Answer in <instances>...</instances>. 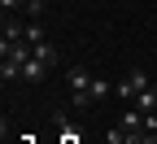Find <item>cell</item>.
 <instances>
[{
	"label": "cell",
	"instance_id": "1",
	"mask_svg": "<svg viewBox=\"0 0 157 144\" xmlns=\"http://www.w3.org/2000/svg\"><path fill=\"white\" fill-rule=\"evenodd\" d=\"M66 83H70V100H74V105L78 109H92V83H96V74L83 70V66H74L66 74Z\"/></svg>",
	"mask_w": 157,
	"mask_h": 144
},
{
	"label": "cell",
	"instance_id": "2",
	"mask_svg": "<svg viewBox=\"0 0 157 144\" xmlns=\"http://www.w3.org/2000/svg\"><path fill=\"white\" fill-rule=\"evenodd\" d=\"M144 88H148V74H144V70H131V74L122 79V83H118V96H122V100H127V105H131V100H135V96H140Z\"/></svg>",
	"mask_w": 157,
	"mask_h": 144
},
{
	"label": "cell",
	"instance_id": "3",
	"mask_svg": "<svg viewBox=\"0 0 157 144\" xmlns=\"http://www.w3.org/2000/svg\"><path fill=\"white\" fill-rule=\"evenodd\" d=\"M122 131H127L131 140H148V135H144V109H135V105L122 109Z\"/></svg>",
	"mask_w": 157,
	"mask_h": 144
},
{
	"label": "cell",
	"instance_id": "4",
	"mask_svg": "<svg viewBox=\"0 0 157 144\" xmlns=\"http://www.w3.org/2000/svg\"><path fill=\"white\" fill-rule=\"evenodd\" d=\"M44 74H48V66H44V61H26V66H22V79H26V83H44Z\"/></svg>",
	"mask_w": 157,
	"mask_h": 144
},
{
	"label": "cell",
	"instance_id": "5",
	"mask_svg": "<svg viewBox=\"0 0 157 144\" xmlns=\"http://www.w3.org/2000/svg\"><path fill=\"white\" fill-rule=\"evenodd\" d=\"M131 105H135V109H144V114H157V88H144L140 96L131 100Z\"/></svg>",
	"mask_w": 157,
	"mask_h": 144
},
{
	"label": "cell",
	"instance_id": "6",
	"mask_svg": "<svg viewBox=\"0 0 157 144\" xmlns=\"http://www.w3.org/2000/svg\"><path fill=\"white\" fill-rule=\"evenodd\" d=\"M35 61H44V66H48V70L57 66V48L48 44V39H39V44H35Z\"/></svg>",
	"mask_w": 157,
	"mask_h": 144
},
{
	"label": "cell",
	"instance_id": "7",
	"mask_svg": "<svg viewBox=\"0 0 157 144\" xmlns=\"http://www.w3.org/2000/svg\"><path fill=\"white\" fill-rule=\"evenodd\" d=\"M0 79H5V83H17V79H22V66L5 57V66H0Z\"/></svg>",
	"mask_w": 157,
	"mask_h": 144
},
{
	"label": "cell",
	"instance_id": "8",
	"mask_svg": "<svg viewBox=\"0 0 157 144\" xmlns=\"http://www.w3.org/2000/svg\"><path fill=\"white\" fill-rule=\"evenodd\" d=\"M109 96V83H105V79L101 74H96V83H92V105H101V100Z\"/></svg>",
	"mask_w": 157,
	"mask_h": 144
},
{
	"label": "cell",
	"instance_id": "9",
	"mask_svg": "<svg viewBox=\"0 0 157 144\" xmlns=\"http://www.w3.org/2000/svg\"><path fill=\"white\" fill-rule=\"evenodd\" d=\"M26 44H39V39H44V31H39V18H31V22H26Z\"/></svg>",
	"mask_w": 157,
	"mask_h": 144
},
{
	"label": "cell",
	"instance_id": "10",
	"mask_svg": "<svg viewBox=\"0 0 157 144\" xmlns=\"http://www.w3.org/2000/svg\"><path fill=\"white\" fill-rule=\"evenodd\" d=\"M0 9H5V13H17V9H26V0H0Z\"/></svg>",
	"mask_w": 157,
	"mask_h": 144
},
{
	"label": "cell",
	"instance_id": "11",
	"mask_svg": "<svg viewBox=\"0 0 157 144\" xmlns=\"http://www.w3.org/2000/svg\"><path fill=\"white\" fill-rule=\"evenodd\" d=\"M26 13L31 18H44V0H26Z\"/></svg>",
	"mask_w": 157,
	"mask_h": 144
},
{
	"label": "cell",
	"instance_id": "12",
	"mask_svg": "<svg viewBox=\"0 0 157 144\" xmlns=\"http://www.w3.org/2000/svg\"><path fill=\"white\" fill-rule=\"evenodd\" d=\"M144 135H157V114H144Z\"/></svg>",
	"mask_w": 157,
	"mask_h": 144
},
{
	"label": "cell",
	"instance_id": "13",
	"mask_svg": "<svg viewBox=\"0 0 157 144\" xmlns=\"http://www.w3.org/2000/svg\"><path fill=\"white\" fill-rule=\"evenodd\" d=\"M153 144H157V140H153Z\"/></svg>",
	"mask_w": 157,
	"mask_h": 144
}]
</instances>
